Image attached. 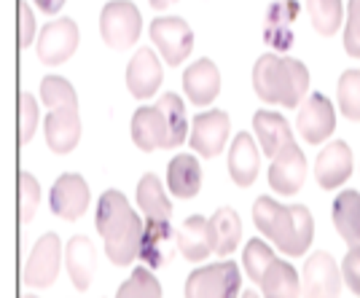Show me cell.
Masks as SVG:
<instances>
[{
    "instance_id": "cell-1",
    "label": "cell",
    "mask_w": 360,
    "mask_h": 298,
    "mask_svg": "<svg viewBox=\"0 0 360 298\" xmlns=\"http://www.w3.org/2000/svg\"><path fill=\"white\" fill-rule=\"evenodd\" d=\"M94 226L100 231V237L105 242V253L110 264L116 266H129L140 255V239H143V228L129 202L124 199L119 191H105L97 202V215H94Z\"/></svg>"
},
{
    "instance_id": "cell-2",
    "label": "cell",
    "mask_w": 360,
    "mask_h": 298,
    "mask_svg": "<svg viewBox=\"0 0 360 298\" xmlns=\"http://www.w3.org/2000/svg\"><path fill=\"white\" fill-rule=\"evenodd\" d=\"M253 221L264 237H269L290 258H299L309 250L315 224L304 205L285 207L269 196H258L253 205Z\"/></svg>"
},
{
    "instance_id": "cell-3",
    "label": "cell",
    "mask_w": 360,
    "mask_h": 298,
    "mask_svg": "<svg viewBox=\"0 0 360 298\" xmlns=\"http://www.w3.org/2000/svg\"><path fill=\"white\" fill-rule=\"evenodd\" d=\"M253 89L264 103L299 108L309 89V70L299 60L264 54L253 67Z\"/></svg>"
},
{
    "instance_id": "cell-4",
    "label": "cell",
    "mask_w": 360,
    "mask_h": 298,
    "mask_svg": "<svg viewBox=\"0 0 360 298\" xmlns=\"http://www.w3.org/2000/svg\"><path fill=\"white\" fill-rule=\"evenodd\" d=\"M240 283V268L234 261L210 264L188 274L186 298H237Z\"/></svg>"
},
{
    "instance_id": "cell-5",
    "label": "cell",
    "mask_w": 360,
    "mask_h": 298,
    "mask_svg": "<svg viewBox=\"0 0 360 298\" xmlns=\"http://www.w3.org/2000/svg\"><path fill=\"white\" fill-rule=\"evenodd\" d=\"M140 27H143L140 11L129 0H110L100 14V35L116 51H124L132 44H137Z\"/></svg>"
},
{
    "instance_id": "cell-6",
    "label": "cell",
    "mask_w": 360,
    "mask_h": 298,
    "mask_svg": "<svg viewBox=\"0 0 360 298\" xmlns=\"http://www.w3.org/2000/svg\"><path fill=\"white\" fill-rule=\"evenodd\" d=\"M342 271L328 253H312L304 261L301 298H339L342 296Z\"/></svg>"
},
{
    "instance_id": "cell-7",
    "label": "cell",
    "mask_w": 360,
    "mask_h": 298,
    "mask_svg": "<svg viewBox=\"0 0 360 298\" xmlns=\"http://www.w3.org/2000/svg\"><path fill=\"white\" fill-rule=\"evenodd\" d=\"M150 41L159 46L167 65H180L194 48V32L180 16H159L150 22Z\"/></svg>"
},
{
    "instance_id": "cell-8",
    "label": "cell",
    "mask_w": 360,
    "mask_h": 298,
    "mask_svg": "<svg viewBox=\"0 0 360 298\" xmlns=\"http://www.w3.org/2000/svg\"><path fill=\"white\" fill-rule=\"evenodd\" d=\"M296 129L307 143H323L326 137L333 134L336 129V113H333V105L326 94L312 91L299 108V119H296Z\"/></svg>"
},
{
    "instance_id": "cell-9",
    "label": "cell",
    "mask_w": 360,
    "mask_h": 298,
    "mask_svg": "<svg viewBox=\"0 0 360 298\" xmlns=\"http://www.w3.org/2000/svg\"><path fill=\"white\" fill-rule=\"evenodd\" d=\"M78 25L73 19L62 16L49 22L38 38V60L44 65H62L75 54L78 48Z\"/></svg>"
},
{
    "instance_id": "cell-10",
    "label": "cell",
    "mask_w": 360,
    "mask_h": 298,
    "mask_svg": "<svg viewBox=\"0 0 360 298\" xmlns=\"http://www.w3.org/2000/svg\"><path fill=\"white\" fill-rule=\"evenodd\" d=\"M60 237L57 234H44V237L35 242L30 258L25 261V268H22V277L25 283L32 285V287H49V285L57 280L60 274V264H62V253H60Z\"/></svg>"
},
{
    "instance_id": "cell-11",
    "label": "cell",
    "mask_w": 360,
    "mask_h": 298,
    "mask_svg": "<svg viewBox=\"0 0 360 298\" xmlns=\"http://www.w3.org/2000/svg\"><path fill=\"white\" fill-rule=\"evenodd\" d=\"M269 186L271 191L277 194H296L301 186H304V178H307V159L296 143H290L280 150L269 164Z\"/></svg>"
},
{
    "instance_id": "cell-12",
    "label": "cell",
    "mask_w": 360,
    "mask_h": 298,
    "mask_svg": "<svg viewBox=\"0 0 360 298\" xmlns=\"http://www.w3.org/2000/svg\"><path fill=\"white\" fill-rule=\"evenodd\" d=\"M229 129H231V124H229V116L224 110H207V113H199L194 119L188 143H191V148L199 156L212 159V156H218L224 150Z\"/></svg>"
},
{
    "instance_id": "cell-13",
    "label": "cell",
    "mask_w": 360,
    "mask_h": 298,
    "mask_svg": "<svg viewBox=\"0 0 360 298\" xmlns=\"http://www.w3.org/2000/svg\"><path fill=\"white\" fill-rule=\"evenodd\" d=\"M89 207V186L75 172L60 175L51 188V212L62 221H78Z\"/></svg>"
},
{
    "instance_id": "cell-14",
    "label": "cell",
    "mask_w": 360,
    "mask_h": 298,
    "mask_svg": "<svg viewBox=\"0 0 360 298\" xmlns=\"http://www.w3.org/2000/svg\"><path fill=\"white\" fill-rule=\"evenodd\" d=\"M132 140H135L137 148L146 150V153L156 148H169L172 134H169V124H167L159 105L137 108L135 116H132Z\"/></svg>"
},
{
    "instance_id": "cell-15",
    "label": "cell",
    "mask_w": 360,
    "mask_h": 298,
    "mask_svg": "<svg viewBox=\"0 0 360 298\" xmlns=\"http://www.w3.org/2000/svg\"><path fill=\"white\" fill-rule=\"evenodd\" d=\"M46 143L54 153H70L81 140V119H78V108H54L44 121Z\"/></svg>"
},
{
    "instance_id": "cell-16",
    "label": "cell",
    "mask_w": 360,
    "mask_h": 298,
    "mask_svg": "<svg viewBox=\"0 0 360 298\" xmlns=\"http://www.w3.org/2000/svg\"><path fill=\"white\" fill-rule=\"evenodd\" d=\"M183 91H186L188 103L196 108L210 105L221 91V73H218L215 62L196 60L194 65H188L183 73Z\"/></svg>"
},
{
    "instance_id": "cell-17",
    "label": "cell",
    "mask_w": 360,
    "mask_h": 298,
    "mask_svg": "<svg viewBox=\"0 0 360 298\" xmlns=\"http://www.w3.org/2000/svg\"><path fill=\"white\" fill-rule=\"evenodd\" d=\"M349 175H352V150H349L347 143L336 140V143H330V145L320 150V156L315 162V180L323 188L333 191Z\"/></svg>"
},
{
    "instance_id": "cell-18",
    "label": "cell",
    "mask_w": 360,
    "mask_h": 298,
    "mask_svg": "<svg viewBox=\"0 0 360 298\" xmlns=\"http://www.w3.org/2000/svg\"><path fill=\"white\" fill-rule=\"evenodd\" d=\"M162 62L150 48H140L127 67V86L137 100H148L162 86Z\"/></svg>"
},
{
    "instance_id": "cell-19",
    "label": "cell",
    "mask_w": 360,
    "mask_h": 298,
    "mask_svg": "<svg viewBox=\"0 0 360 298\" xmlns=\"http://www.w3.org/2000/svg\"><path fill=\"white\" fill-rule=\"evenodd\" d=\"M175 242H178V250L183 253V258L194 261V264L215 253V231H212L210 221L202 215H191L175 234Z\"/></svg>"
},
{
    "instance_id": "cell-20",
    "label": "cell",
    "mask_w": 360,
    "mask_h": 298,
    "mask_svg": "<svg viewBox=\"0 0 360 298\" xmlns=\"http://www.w3.org/2000/svg\"><path fill=\"white\" fill-rule=\"evenodd\" d=\"M65 264H68V274H70V283H73L75 290H86L94 280V266H97L94 245L84 234H75L68 242Z\"/></svg>"
},
{
    "instance_id": "cell-21",
    "label": "cell",
    "mask_w": 360,
    "mask_h": 298,
    "mask_svg": "<svg viewBox=\"0 0 360 298\" xmlns=\"http://www.w3.org/2000/svg\"><path fill=\"white\" fill-rule=\"evenodd\" d=\"M253 129L258 143H261V150L266 156H271V159L285 148V145L296 143L290 127H288V121L280 113H274V110H258L253 116Z\"/></svg>"
},
{
    "instance_id": "cell-22",
    "label": "cell",
    "mask_w": 360,
    "mask_h": 298,
    "mask_svg": "<svg viewBox=\"0 0 360 298\" xmlns=\"http://www.w3.org/2000/svg\"><path fill=\"white\" fill-rule=\"evenodd\" d=\"M258 162H261V156L255 148V140L248 132H240L231 143V150H229V175H231V180L242 188L253 186L255 175H258Z\"/></svg>"
},
{
    "instance_id": "cell-23",
    "label": "cell",
    "mask_w": 360,
    "mask_h": 298,
    "mask_svg": "<svg viewBox=\"0 0 360 298\" xmlns=\"http://www.w3.org/2000/svg\"><path fill=\"white\" fill-rule=\"evenodd\" d=\"M330 218L339 231V237L347 242V247H360V194L358 191H342L333 199Z\"/></svg>"
},
{
    "instance_id": "cell-24",
    "label": "cell",
    "mask_w": 360,
    "mask_h": 298,
    "mask_svg": "<svg viewBox=\"0 0 360 298\" xmlns=\"http://www.w3.org/2000/svg\"><path fill=\"white\" fill-rule=\"evenodd\" d=\"M172 228L169 221H159V218H148V224L143 228V239H140V261L148 268H159L167 264L169 258V242H172Z\"/></svg>"
},
{
    "instance_id": "cell-25",
    "label": "cell",
    "mask_w": 360,
    "mask_h": 298,
    "mask_svg": "<svg viewBox=\"0 0 360 298\" xmlns=\"http://www.w3.org/2000/svg\"><path fill=\"white\" fill-rule=\"evenodd\" d=\"M167 186L178 199H194L202 188V167L191 153H180L167 167Z\"/></svg>"
},
{
    "instance_id": "cell-26",
    "label": "cell",
    "mask_w": 360,
    "mask_h": 298,
    "mask_svg": "<svg viewBox=\"0 0 360 298\" xmlns=\"http://www.w3.org/2000/svg\"><path fill=\"white\" fill-rule=\"evenodd\" d=\"M261 287H264V296L266 298H299L301 296V280L296 274V268L290 266L288 261H280L274 258V264L266 268L264 280H261Z\"/></svg>"
},
{
    "instance_id": "cell-27",
    "label": "cell",
    "mask_w": 360,
    "mask_h": 298,
    "mask_svg": "<svg viewBox=\"0 0 360 298\" xmlns=\"http://www.w3.org/2000/svg\"><path fill=\"white\" fill-rule=\"evenodd\" d=\"M137 205L140 209L148 215V218H159V221H169L172 215V202L167 199L165 188H162V180L156 175H143L137 183Z\"/></svg>"
},
{
    "instance_id": "cell-28",
    "label": "cell",
    "mask_w": 360,
    "mask_h": 298,
    "mask_svg": "<svg viewBox=\"0 0 360 298\" xmlns=\"http://www.w3.org/2000/svg\"><path fill=\"white\" fill-rule=\"evenodd\" d=\"M210 224L212 231H215V255H221V258L231 255L237 250L242 237V224L237 218V212L231 207H221L210 218Z\"/></svg>"
},
{
    "instance_id": "cell-29",
    "label": "cell",
    "mask_w": 360,
    "mask_h": 298,
    "mask_svg": "<svg viewBox=\"0 0 360 298\" xmlns=\"http://www.w3.org/2000/svg\"><path fill=\"white\" fill-rule=\"evenodd\" d=\"M307 8L312 16V27L320 35H333L345 22V8L342 0H307Z\"/></svg>"
},
{
    "instance_id": "cell-30",
    "label": "cell",
    "mask_w": 360,
    "mask_h": 298,
    "mask_svg": "<svg viewBox=\"0 0 360 298\" xmlns=\"http://www.w3.org/2000/svg\"><path fill=\"white\" fill-rule=\"evenodd\" d=\"M116 298H162V285L150 274L148 266H137L129 280L121 285Z\"/></svg>"
},
{
    "instance_id": "cell-31",
    "label": "cell",
    "mask_w": 360,
    "mask_h": 298,
    "mask_svg": "<svg viewBox=\"0 0 360 298\" xmlns=\"http://www.w3.org/2000/svg\"><path fill=\"white\" fill-rule=\"evenodd\" d=\"M336 103L349 121H360V70H347L336 86Z\"/></svg>"
},
{
    "instance_id": "cell-32",
    "label": "cell",
    "mask_w": 360,
    "mask_h": 298,
    "mask_svg": "<svg viewBox=\"0 0 360 298\" xmlns=\"http://www.w3.org/2000/svg\"><path fill=\"white\" fill-rule=\"evenodd\" d=\"M159 108H162L167 124H169V134H172L169 148L183 145V140H186V134H188V121H186V108H183V100H180L178 94L167 91L165 97H162V103H159Z\"/></svg>"
},
{
    "instance_id": "cell-33",
    "label": "cell",
    "mask_w": 360,
    "mask_h": 298,
    "mask_svg": "<svg viewBox=\"0 0 360 298\" xmlns=\"http://www.w3.org/2000/svg\"><path fill=\"white\" fill-rule=\"evenodd\" d=\"M242 264H245V268H248V277H250L253 283L261 285L264 274H266V268L274 264V253H271L261 239H250L248 247H245V253H242Z\"/></svg>"
},
{
    "instance_id": "cell-34",
    "label": "cell",
    "mask_w": 360,
    "mask_h": 298,
    "mask_svg": "<svg viewBox=\"0 0 360 298\" xmlns=\"http://www.w3.org/2000/svg\"><path fill=\"white\" fill-rule=\"evenodd\" d=\"M41 97H44V103L54 110V108H68V105H73L78 108V97H75L73 86L60 78V75H46L44 81H41Z\"/></svg>"
},
{
    "instance_id": "cell-35",
    "label": "cell",
    "mask_w": 360,
    "mask_h": 298,
    "mask_svg": "<svg viewBox=\"0 0 360 298\" xmlns=\"http://www.w3.org/2000/svg\"><path fill=\"white\" fill-rule=\"evenodd\" d=\"M41 202V183L30 172H19V221L30 224Z\"/></svg>"
},
{
    "instance_id": "cell-36",
    "label": "cell",
    "mask_w": 360,
    "mask_h": 298,
    "mask_svg": "<svg viewBox=\"0 0 360 298\" xmlns=\"http://www.w3.org/2000/svg\"><path fill=\"white\" fill-rule=\"evenodd\" d=\"M35 127H38V103L35 97L22 91L19 94V143H30L32 134H35Z\"/></svg>"
},
{
    "instance_id": "cell-37",
    "label": "cell",
    "mask_w": 360,
    "mask_h": 298,
    "mask_svg": "<svg viewBox=\"0 0 360 298\" xmlns=\"http://www.w3.org/2000/svg\"><path fill=\"white\" fill-rule=\"evenodd\" d=\"M345 48L349 57L360 60V0H349V8H347Z\"/></svg>"
},
{
    "instance_id": "cell-38",
    "label": "cell",
    "mask_w": 360,
    "mask_h": 298,
    "mask_svg": "<svg viewBox=\"0 0 360 298\" xmlns=\"http://www.w3.org/2000/svg\"><path fill=\"white\" fill-rule=\"evenodd\" d=\"M296 16H299V3L280 0V3L269 6V11H266V27H290Z\"/></svg>"
},
{
    "instance_id": "cell-39",
    "label": "cell",
    "mask_w": 360,
    "mask_h": 298,
    "mask_svg": "<svg viewBox=\"0 0 360 298\" xmlns=\"http://www.w3.org/2000/svg\"><path fill=\"white\" fill-rule=\"evenodd\" d=\"M342 277H345V283L349 285V290L360 296V247H352L349 253H347L345 264H342Z\"/></svg>"
},
{
    "instance_id": "cell-40",
    "label": "cell",
    "mask_w": 360,
    "mask_h": 298,
    "mask_svg": "<svg viewBox=\"0 0 360 298\" xmlns=\"http://www.w3.org/2000/svg\"><path fill=\"white\" fill-rule=\"evenodd\" d=\"M32 35H35V16L27 3H19V46L27 48L32 44Z\"/></svg>"
},
{
    "instance_id": "cell-41",
    "label": "cell",
    "mask_w": 360,
    "mask_h": 298,
    "mask_svg": "<svg viewBox=\"0 0 360 298\" xmlns=\"http://www.w3.org/2000/svg\"><path fill=\"white\" fill-rule=\"evenodd\" d=\"M35 6H38L44 14H57L62 6H65V0H35Z\"/></svg>"
},
{
    "instance_id": "cell-42",
    "label": "cell",
    "mask_w": 360,
    "mask_h": 298,
    "mask_svg": "<svg viewBox=\"0 0 360 298\" xmlns=\"http://www.w3.org/2000/svg\"><path fill=\"white\" fill-rule=\"evenodd\" d=\"M148 3L153 6V8H156V11H165V8H169L175 0H148Z\"/></svg>"
},
{
    "instance_id": "cell-43",
    "label": "cell",
    "mask_w": 360,
    "mask_h": 298,
    "mask_svg": "<svg viewBox=\"0 0 360 298\" xmlns=\"http://www.w3.org/2000/svg\"><path fill=\"white\" fill-rule=\"evenodd\" d=\"M242 298H258V296H255V293H250V290H248V293H245V296H242Z\"/></svg>"
},
{
    "instance_id": "cell-44",
    "label": "cell",
    "mask_w": 360,
    "mask_h": 298,
    "mask_svg": "<svg viewBox=\"0 0 360 298\" xmlns=\"http://www.w3.org/2000/svg\"><path fill=\"white\" fill-rule=\"evenodd\" d=\"M22 298H35V296H22Z\"/></svg>"
}]
</instances>
